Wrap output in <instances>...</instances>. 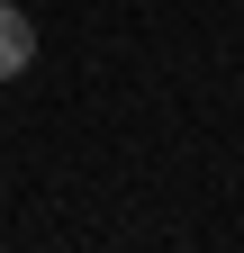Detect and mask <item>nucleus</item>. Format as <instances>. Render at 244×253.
<instances>
[{
	"label": "nucleus",
	"mask_w": 244,
	"mask_h": 253,
	"mask_svg": "<svg viewBox=\"0 0 244 253\" xmlns=\"http://www.w3.org/2000/svg\"><path fill=\"white\" fill-rule=\"evenodd\" d=\"M27 54H37V27L0 0V82H18V73H27Z\"/></svg>",
	"instance_id": "obj_1"
}]
</instances>
